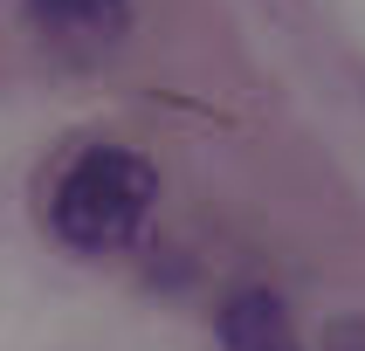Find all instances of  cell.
Instances as JSON below:
<instances>
[{"mask_svg": "<svg viewBox=\"0 0 365 351\" xmlns=\"http://www.w3.org/2000/svg\"><path fill=\"white\" fill-rule=\"evenodd\" d=\"M159 179H152V165L138 152H124V145H97V152H83L69 172H62L56 200H48V221L69 248H118L138 234L145 206H152Z\"/></svg>", "mask_w": 365, "mask_h": 351, "instance_id": "6da1fadb", "label": "cell"}, {"mask_svg": "<svg viewBox=\"0 0 365 351\" xmlns=\"http://www.w3.org/2000/svg\"><path fill=\"white\" fill-rule=\"evenodd\" d=\"M28 14L41 21V35L76 48V56H97L124 35L131 21V0H28Z\"/></svg>", "mask_w": 365, "mask_h": 351, "instance_id": "7a4b0ae2", "label": "cell"}, {"mask_svg": "<svg viewBox=\"0 0 365 351\" xmlns=\"http://www.w3.org/2000/svg\"><path fill=\"white\" fill-rule=\"evenodd\" d=\"M221 345L227 351H304L297 330H289V310L269 296V289H242L227 296L221 310Z\"/></svg>", "mask_w": 365, "mask_h": 351, "instance_id": "3957f363", "label": "cell"}, {"mask_svg": "<svg viewBox=\"0 0 365 351\" xmlns=\"http://www.w3.org/2000/svg\"><path fill=\"white\" fill-rule=\"evenodd\" d=\"M324 351H365V317H338L324 330Z\"/></svg>", "mask_w": 365, "mask_h": 351, "instance_id": "277c9868", "label": "cell"}]
</instances>
